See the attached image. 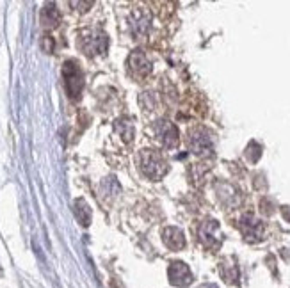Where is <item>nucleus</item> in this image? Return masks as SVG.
<instances>
[{
    "mask_svg": "<svg viewBox=\"0 0 290 288\" xmlns=\"http://www.w3.org/2000/svg\"><path fill=\"white\" fill-rule=\"evenodd\" d=\"M281 212H283V217L288 219V221H290V207H283Z\"/></svg>",
    "mask_w": 290,
    "mask_h": 288,
    "instance_id": "6ab92c4d",
    "label": "nucleus"
},
{
    "mask_svg": "<svg viewBox=\"0 0 290 288\" xmlns=\"http://www.w3.org/2000/svg\"><path fill=\"white\" fill-rule=\"evenodd\" d=\"M189 150L198 157H210L214 153V135L205 126H196L189 132Z\"/></svg>",
    "mask_w": 290,
    "mask_h": 288,
    "instance_id": "7ed1b4c3",
    "label": "nucleus"
},
{
    "mask_svg": "<svg viewBox=\"0 0 290 288\" xmlns=\"http://www.w3.org/2000/svg\"><path fill=\"white\" fill-rule=\"evenodd\" d=\"M200 288H217V284H214V283H207V284H203V286H200Z\"/></svg>",
    "mask_w": 290,
    "mask_h": 288,
    "instance_id": "aec40b11",
    "label": "nucleus"
},
{
    "mask_svg": "<svg viewBox=\"0 0 290 288\" xmlns=\"http://www.w3.org/2000/svg\"><path fill=\"white\" fill-rule=\"evenodd\" d=\"M116 130L119 132V135H123V139L126 142H130L133 137V126L128 119H118L116 121Z\"/></svg>",
    "mask_w": 290,
    "mask_h": 288,
    "instance_id": "2eb2a0df",
    "label": "nucleus"
},
{
    "mask_svg": "<svg viewBox=\"0 0 290 288\" xmlns=\"http://www.w3.org/2000/svg\"><path fill=\"white\" fill-rule=\"evenodd\" d=\"M79 48L87 57L103 55L109 48V38L100 29H86L79 34Z\"/></svg>",
    "mask_w": 290,
    "mask_h": 288,
    "instance_id": "f03ea898",
    "label": "nucleus"
},
{
    "mask_svg": "<svg viewBox=\"0 0 290 288\" xmlns=\"http://www.w3.org/2000/svg\"><path fill=\"white\" fill-rule=\"evenodd\" d=\"M239 230L247 242H260L263 238V222L258 221L253 214H244L239 221Z\"/></svg>",
    "mask_w": 290,
    "mask_h": 288,
    "instance_id": "0eeeda50",
    "label": "nucleus"
},
{
    "mask_svg": "<svg viewBox=\"0 0 290 288\" xmlns=\"http://www.w3.org/2000/svg\"><path fill=\"white\" fill-rule=\"evenodd\" d=\"M41 24L47 29H54L61 24V11L55 4H47L41 9Z\"/></svg>",
    "mask_w": 290,
    "mask_h": 288,
    "instance_id": "f8f14e48",
    "label": "nucleus"
},
{
    "mask_svg": "<svg viewBox=\"0 0 290 288\" xmlns=\"http://www.w3.org/2000/svg\"><path fill=\"white\" fill-rule=\"evenodd\" d=\"M198 238L203 244V247L210 251H217L223 244V233H221L219 222L214 219H207L201 222L200 230H198Z\"/></svg>",
    "mask_w": 290,
    "mask_h": 288,
    "instance_id": "39448f33",
    "label": "nucleus"
},
{
    "mask_svg": "<svg viewBox=\"0 0 290 288\" xmlns=\"http://www.w3.org/2000/svg\"><path fill=\"white\" fill-rule=\"evenodd\" d=\"M71 8H77V11L80 13H86L87 9L93 8V2H70Z\"/></svg>",
    "mask_w": 290,
    "mask_h": 288,
    "instance_id": "a211bd4d",
    "label": "nucleus"
},
{
    "mask_svg": "<svg viewBox=\"0 0 290 288\" xmlns=\"http://www.w3.org/2000/svg\"><path fill=\"white\" fill-rule=\"evenodd\" d=\"M150 25H152V20H150L148 13L144 11H133L132 18H130V27L135 38H144L150 31Z\"/></svg>",
    "mask_w": 290,
    "mask_h": 288,
    "instance_id": "9b49d317",
    "label": "nucleus"
},
{
    "mask_svg": "<svg viewBox=\"0 0 290 288\" xmlns=\"http://www.w3.org/2000/svg\"><path fill=\"white\" fill-rule=\"evenodd\" d=\"M221 276L226 283H237L239 281V265L235 263L233 260H224L221 263Z\"/></svg>",
    "mask_w": 290,
    "mask_h": 288,
    "instance_id": "ddd939ff",
    "label": "nucleus"
},
{
    "mask_svg": "<svg viewBox=\"0 0 290 288\" xmlns=\"http://www.w3.org/2000/svg\"><path fill=\"white\" fill-rule=\"evenodd\" d=\"M168 277H169V283L180 288L189 286V284L192 283V279H194L191 269H189L184 261H173L168 269Z\"/></svg>",
    "mask_w": 290,
    "mask_h": 288,
    "instance_id": "1a4fd4ad",
    "label": "nucleus"
},
{
    "mask_svg": "<svg viewBox=\"0 0 290 288\" xmlns=\"http://www.w3.org/2000/svg\"><path fill=\"white\" fill-rule=\"evenodd\" d=\"M162 240L168 245L171 251H180L185 247V237L184 231L175 228V226H168L164 231H162Z\"/></svg>",
    "mask_w": 290,
    "mask_h": 288,
    "instance_id": "9d476101",
    "label": "nucleus"
},
{
    "mask_svg": "<svg viewBox=\"0 0 290 288\" xmlns=\"http://www.w3.org/2000/svg\"><path fill=\"white\" fill-rule=\"evenodd\" d=\"M139 169L146 178L157 182L162 180L168 173V162H166L164 155L157 150H142L139 153Z\"/></svg>",
    "mask_w": 290,
    "mask_h": 288,
    "instance_id": "f257e3e1",
    "label": "nucleus"
},
{
    "mask_svg": "<svg viewBox=\"0 0 290 288\" xmlns=\"http://www.w3.org/2000/svg\"><path fill=\"white\" fill-rule=\"evenodd\" d=\"M63 77H64V87L71 100H79L80 93L84 87V75L77 61H66L63 64Z\"/></svg>",
    "mask_w": 290,
    "mask_h": 288,
    "instance_id": "20e7f679",
    "label": "nucleus"
},
{
    "mask_svg": "<svg viewBox=\"0 0 290 288\" xmlns=\"http://www.w3.org/2000/svg\"><path fill=\"white\" fill-rule=\"evenodd\" d=\"M126 66H128V73L132 75L135 80H144L152 73V63L148 61L144 54L141 50H133L128 55V61H126Z\"/></svg>",
    "mask_w": 290,
    "mask_h": 288,
    "instance_id": "6e6552de",
    "label": "nucleus"
},
{
    "mask_svg": "<svg viewBox=\"0 0 290 288\" xmlns=\"http://www.w3.org/2000/svg\"><path fill=\"white\" fill-rule=\"evenodd\" d=\"M75 215L82 226H89L91 222V208L84 199H75Z\"/></svg>",
    "mask_w": 290,
    "mask_h": 288,
    "instance_id": "4468645a",
    "label": "nucleus"
},
{
    "mask_svg": "<svg viewBox=\"0 0 290 288\" xmlns=\"http://www.w3.org/2000/svg\"><path fill=\"white\" fill-rule=\"evenodd\" d=\"M260 155H262V148H260L255 140H253V142H251L249 146H247V150H246L247 160H249V162H256V160L260 159Z\"/></svg>",
    "mask_w": 290,
    "mask_h": 288,
    "instance_id": "dca6fc26",
    "label": "nucleus"
},
{
    "mask_svg": "<svg viewBox=\"0 0 290 288\" xmlns=\"http://www.w3.org/2000/svg\"><path fill=\"white\" fill-rule=\"evenodd\" d=\"M41 48H43V52H47V54H52L54 52V48H55V41H54V38L52 36H43L41 38Z\"/></svg>",
    "mask_w": 290,
    "mask_h": 288,
    "instance_id": "f3484780",
    "label": "nucleus"
},
{
    "mask_svg": "<svg viewBox=\"0 0 290 288\" xmlns=\"http://www.w3.org/2000/svg\"><path fill=\"white\" fill-rule=\"evenodd\" d=\"M153 133H155V139L164 146V148H175L178 144V130L177 126L173 125L169 119H159L153 123Z\"/></svg>",
    "mask_w": 290,
    "mask_h": 288,
    "instance_id": "423d86ee",
    "label": "nucleus"
}]
</instances>
